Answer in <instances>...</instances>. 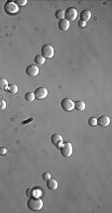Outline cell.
<instances>
[{
    "mask_svg": "<svg viewBox=\"0 0 112 213\" xmlns=\"http://www.w3.org/2000/svg\"><path fill=\"white\" fill-rule=\"evenodd\" d=\"M88 125L91 127H94L97 125V122H96V118L95 117H90L89 119H88Z\"/></svg>",
    "mask_w": 112,
    "mask_h": 213,
    "instance_id": "20",
    "label": "cell"
},
{
    "mask_svg": "<svg viewBox=\"0 0 112 213\" xmlns=\"http://www.w3.org/2000/svg\"><path fill=\"white\" fill-rule=\"evenodd\" d=\"M4 11L9 15H15L19 12V7L15 1H7L4 5Z\"/></svg>",
    "mask_w": 112,
    "mask_h": 213,
    "instance_id": "4",
    "label": "cell"
},
{
    "mask_svg": "<svg viewBox=\"0 0 112 213\" xmlns=\"http://www.w3.org/2000/svg\"><path fill=\"white\" fill-rule=\"evenodd\" d=\"M47 187L51 190H56L58 188V181L55 180V178H49L48 181H47Z\"/></svg>",
    "mask_w": 112,
    "mask_h": 213,
    "instance_id": "13",
    "label": "cell"
},
{
    "mask_svg": "<svg viewBox=\"0 0 112 213\" xmlns=\"http://www.w3.org/2000/svg\"><path fill=\"white\" fill-rule=\"evenodd\" d=\"M6 108V101L4 99L0 98V110H4Z\"/></svg>",
    "mask_w": 112,
    "mask_h": 213,
    "instance_id": "22",
    "label": "cell"
},
{
    "mask_svg": "<svg viewBox=\"0 0 112 213\" xmlns=\"http://www.w3.org/2000/svg\"><path fill=\"white\" fill-rule=\"evenodd\" d=\"M25 73L28 76L30 77H34V76H37L39 74V67L37 66L36 65H30L26 67L25 69Z\"/></svg>",
    "mask_w": 112,
    "mask_h": 213,
    "instance_id": "8",
    "label": "cell"
},
{
    "mask_svg": "<svg viewBox=\"0 0 112 213\" xmlns=\"http://www.w3.org/2000/svg\"><path fill=\"white\" fill-rule=\"evenodd\" d=\"M58 27H59V29L61 31H67V30H69L70 28V22L67 21V19H62L59 21V24H58Z\"/></svg>",
    "mask_w": 112,
    "mask_h": 213,
    "instance_id": "12",
    "label": "cell"
},
{
    "mask_svg": "<svg viewBox=\"0 0 112 213\" xmlns=\"http://www.w3.org/2000/svg\"><path fill=\"white\" fill-rule=\"evenodd\" d=\"M15 3L17 4V6H25L27 4V0H17V1H15Z\"/></svg>",
    "mask_w": 112,
    "mask_h": 213,
    "instance_id": "21",
    "label": "cell"
},
{
    "mask_svg": "<svg viewBox=\"0 0 112 213\" xmlns=\"http://www.w3.org/2000/svg\"><path fill=\"white\" fill-rule=\"evenodd\" d=\"M33 190V188H28L26 190V194H27V196H29V197H31L32 196V194H31V191Z\"/></svg>",
    "mask_w": 112,
    "mask_h": 213,
    "instance_id": "26",
    "label": "cell"
},
{
    "mask_svg": "<svg viewBox=\"0 0 112 213\" xmlns=\"http://www.w3.org/2000/svg\"><path fill=\"white\" fill-rule=\"evenodd\" d=\"M6 153H7V150L5 148L3 147L0 148V155H6Z\"/></svg>",
    "mask_w": 112,
    "mask_h": 213,
    "instance_id": "25",
    "label": "cell"
},
{
    "mask_svg": "<svg viewBox=\"0 0 112 213\" xmlns=\"http://www.w3.org/2000/svg\"><path fill=\"white\" fill-rule=\"evenodd\" d=\"M32 120H33V119H32V118H30V119H29L28 121H23V122H22V124H23V125H25V124H27V123H28V122H29V121H32Z\"/></svg>",
    "mask_w": 112,
    "mask_h": 213,
    "instance_id": "27",
    "label": "cell"
},
{
    "mask_svg": "<svg viewBox=\"0 0 112 213\" xmlns=\"http://www.w3.org/2000/svg\"><path fill=\"white\" fill-rule=\"evenodd\" d=\"M49 91L46 87H38L35 91H34V95H35V99L42 100L45 99L48 96Z\"/></svg>",
    "mask_w": 112,
    "mask_h": 213,
    "instance_id": "7",
    "label": "cell"
},
{
    "mask_svg": "<svg viewBox=\"0 0 112 213\" xmlns=\"http://www.w3.org/2000/svg\"><path fill=\"white\" fill-rule=\"evenodd\" d=\"M60 152L63 157H66V158L70 157L73 152L72 143H70V142H64V143H63L62 146L60 147Z\"/></svg>",
    "mask_w": 112,
    "mask_h": 213,
    "instance_id": "2",
    "label": "cell"
},
{
    "mask_svg": "<svg viewBox=\"0 0 112 213\" xmlns=\"http://www.w3.org/2000/svg\"><path fill=\"white\" fill-rule=\"evenodd\" d=\"M41 56H43L45 59H52L55 55V50H54L53 46L49 45V44H45L41 48Z\"/></svg>",
    "mask_w": 112,
    "mask_h": 213,
    "instance_id": "3",
    "label": "cell"
},
{
    "mask_svg": "<svg viewBox=\"0 0 112 213\" xmlns=\"http://www.w3.org/2000/svg\"><path fill=\"white\" fill-rule=\"evenodd\" d=\"M91 18V12L90 10L88 9H84L82 11L80 12V21H83V22H87L88 20H90Z\"/></svg>",
    "mask_w": 112,
    "mask_h": 213,
    "instance_id": "11",
    "label": "cell"
},
{
    "mask_svg": "<svg viewBox=\"0 0 112 213\" xmlns=\"http://www.w3.org/2000/svg\"><path fill=\"white\" fill-rule=\"evenodd\" d=\"M25 99L28 101V102H31V101L35 100V95H34V92L29 91V92L25 93Z\"/></svg>",
    "mask_w": 112,
    "mask_h": 213,
    "instance_id": "18",
    "label": "cell"
},
{
    "mask_svg": "<svg viewBox=\"0 0 112 213\" xmlns=\"http://www.w3.org/2000/svg\"><path fill=\"white\" fill-rule=\"evenodd\" d=\"M42 178L44 181H48L49 178H51V174H49V172H44V174H42Z\"/></svg>",
    "mask_w": 112,
    "mask_h": 213,
    "instance_id": "23",
    "label": "cell"
},
{
    "mask_svg": "<svg viewBox=\"0 0 112 213\" xmlns=\"http://www.w3.org/2000/svg\"><path fill=\"white\" fill-rule=\"evenodd\" d=\"M6 90H7V92H9V93L14 94L16 92H18V86H17L15 83H10V84H8Z\"/></svg>",
    "mask_w": 112,
    "mask_h": 213,
    "instance_id": "15",
    "label": "cell"
},
{
    "mask_svg": "<svg viewBox=\"0 0 112 213\" xmlns=\"http://www.w3.org/2000/svg\"><path fill=\"white\" fill-rule=\"evenodd\" d=\"M61 107H62L63 110L70 112V111L74 109V102L70 98H64L61 101Z\"/></svg>",
    "mask_w": 112,
    "mask_h": 213,
    "instance_id": "6",
    "label": "cell"
},
{
    "mask_svg": "<svg viewBox=\"0 0 112 213\" xmlns=\"http://www.w3.org/2000/svg\"><path fill=\"white\" fill-rule=\"evenodd\" d=\"M77 15H79L77 10L73 7H69L66 11H64V19H67L69 22L74 21V20L76 19Z\"/></svg>",
    "mask_w": 112,
    "mask_h": 213,
    "instance_id": "5",
    "label": "cell"
},
{
    "mask_svg": "<svg viewBox=\"0 0 112 213\" xmlns=\"http://www.w3.org/2000/svg\"><path fill=\"white\" fill-rule=\"evenodd\" d=\"M55 16L56 18L59 20L64 19V10H57V12L55 13Z\"/></svg>",
    "mask_w": 112,
    "mask_h": 213,
    "instance_id": "19",
    "label": "cell"
},
{
    "mask_svg": "<svg viewBox=\"0 0 112 213\" xmlns=\"http://www.w3.org/2000/svg\"><path fill=\"white\" fill-rule=\"evenodd\" d=\"M51 143H52L54 146L57 148H60L62 146V144L64 143V139L62 137V135L60 134H54L51 136Z\"/></svg>",
    "mask_w": 112,
    "mask_h": 213,
    "instance_id": "9",
    "label": "cell"
},
{
    "mask_svg": "<svg viewBox=\"0 0 112 213\" xmlns=\"http://www.w3.org/2000/svg\"><path fill=\"white\" fill-rule=\"evenodd\" d=\"M34 60H35V63H36L38 66H42V65H44V63H45L46 59H45V57H44L43 56L37 55V56L35 57V59H34Z\"/></svg>",
    "mask_w": 112,
    "mask_h": 213,
    "instance_id": "16",
    "label": "cell"
},
{
    "mask_svg": "<svg viewBox=\"0 0 112 213\" xmlns=\"http://www.w3.org/2000/svg\"><path fill=\"white\" fill-rule=\"evenodd\" d=\"M8 84V80L5 77H0V89H6Z\"/></svg>",
    "mask_w": 112,
    "mask_h": 213,
    "instance_id": "17",
    "label": "cell"
},
{
    "mask_svg": "<svg viewBox=\"0 0 112 213\" xmlns=\"http://www.w3.org/2000/svg\"><path fill=\"white\" fill-rule=\"evenodd\" d=\"M27 207L29 208V210L31 211H39L43 207V201L42 199L38 197H33L31 196L28 201H27Z\"/></svg>",
    "mask_w": 112,
    "mask_h": 213,
    "instance_id": "1",
    "label": "cell"
},
{
    "mask_svg": "<svg viewBox=\"0 0 112 213\" xmlns=\"http://www.w3.org/2000/svg\"><path fill=\"white\" fill-rule=\"evenodd\" d=\"M86 102L83 100H77L74 102V109H76L77 111H83L86 109Z\"/></svg>",
    "mask_w": 112,
    "mask_h": 213,
    "instance_id": "14",
    "label": "cell"
},
{
    "mask_svg": "<svg viewBox=\"0 0 112 213\" xmlns=\"http://www.w3.org/2000/svg\"><path fill=\"white\" fill-rule=\"evenodd\" d=\"M97 125H99L101 127H107L110 124V118L107 115H102V116L98 117L96 119Z\"/></svg>",
    "mask_w": 112,
    "mask_h": 213,
    "instance_id": "10",
    "label": "cell"
},
{
    "mask_svg": "<svg viewBox=\"0 0 112 213\" xmlns=\"http://www.w3.org/2000/svg\"><path fill=\"white\" fill-rule=\"evenodd\" d=\"M77 25H79V28H84V27H86V22H83V21H79V23H77Z\"/></svg>",
    "mask_w": 112,
    "mask_h": 213,
    "instance_id": "24",
    "label": "cell"
}]
</instances>
